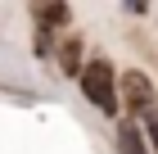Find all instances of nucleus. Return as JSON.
<instances>
[{
    "mask_svg": "<svg viewBox=\"0 0 158 154\" xmlns=\"http://www.w3.org/2000/svg\"><path fill=\"white\" fill-rule=\"evenodd\" d=\"M32 18L45 27H54V32H63V27L73 23V9L68 5H32Z\"/></svg>",
    "mask_w": 158,
    "mask_h": 154,
    "instance_id": "39448f33",
    "label": "nucleus"
},
{
    "mask_svg": "<svg viewBox=\"0 0 158 154\" xmlns=\"http://www.w3.org/2000/svg\"><path fill=\"white\" fill-rule=\"evenodd\" d=\"M77 86H81L86 104L99 109L104 118H113V113H118V73H113L109 59H86L81 73H77Z\"/></svg>",
    "mask_w": 158,
    "mask_h": 154,
    "instance_id": "f257e3e1",
    "label": "nucleus"
},
{
    "mask_svg": "<svg viewBox=\"0 0 158 154\" xmlns=\"http://www.w3.org/2000/svg\"><path fill=\"white\" fill-rule=\"evenodd\" d=\"M118 109H131L135 118L154 113V82H149L140 68H127L118 77Z\"/></svg>",
    "mask_w": 158,
    "mask_h": 154,
    "instance_id": "f03ea898",
    "label": "nucleus"
},
{
    "mask_svg": "<svg viewBox=\"0 0 158 154\" xmlns=\"http://www.w3.org/2000/svg\"><path fill=\"white\" fill-rule=\"evenodd\" d=\"M118 154H149V145H145V131H140V122L135 118H122L118 122Z\"/></svg>",
    "mask_w": 158,
    "mask_h": 154,
    "instance_id": "20e7f679",
    "label": "nucleus"
},
{
    "mask_svg": "<svg viewBox=\"0 0 158 154\" xmlns=\"http://www.w3.org/2000/svg\"><path fill=\"white\" fill-rule=\"evenodd\" d=\"M54 64H59L63 77H77V73H81V36L77 32H68L59 46H54Z\"/></svg>",
    "mask_w": 158,
    "mask_h": 154,
    "instance_id": "7ed1b4c3",
    "label": "nucleus"
}]
</instances>
